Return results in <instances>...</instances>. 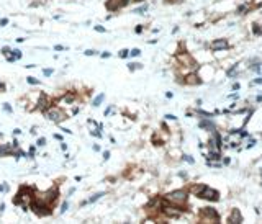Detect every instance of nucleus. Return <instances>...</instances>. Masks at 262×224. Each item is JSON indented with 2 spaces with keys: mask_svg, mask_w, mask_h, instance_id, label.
<instances>
[{
  "mask_svg": "<svg viewBox=\"0 0 262 224\" xmlns=\"http://www.w3.org/2000/svg\"><path fill=\"white\" fill-rule=\"evenodd\" d=\"M187 198H189V195H187L185 190H174V192L167 193L166 196H164V201H167L169 205H174V206H184L187 203Z\"/></svg>",
  "mask_w": 262,
  "mask_h": 224,
  "instance_id": "nucleus-1",
  "label": "nucleus"
},
{
  "mask_svg": "<svg viewBox=\"0 0 262 224\" xmlns=\"http://www.w3.org/2000/svg\"><path fill=\"white\" fill-rule=\"evenodd\" d=\"M44 114H46V118L49 119V121H53V123H59V124H61V121L66 119V114L59 110V108H56V106H49V108H46Z\"/></svg>",
  "mask_w": 262,
  "mask_h": 224,
  "instance_id": "nucleus-2",
  "label": "nucleus"
},
{
  "mask_svg": "<svg viewBox=\"0 0 262 224\" xmlns=\"http://www.w3.org/2000/svg\"><path fill=\"white\" fill-rule=\"evenodd\" d=\"M200 219L210 221V223H218V221H220V214L216 213L215 208H202V211H200Z\"/></svg>",
  "mask_w": 262,
  "mask_h": 224,
  "instance_id": "nucleus-3",
  "label": "nucleus"
},
{
  "mask_svg": "<svg viewBox=\"0 0 262 224\" xmlns=\"http://www.w3.org/2000/svg\"><path fill=\"white\" fill-rule=\"evenodd\" d=\"M162 213L166 214V218H171V219H177V218H180L184 210H180V206H174V205H162Z\"/></svg>",
  "mask_w": 262,
  "mask_h": 224,
  "instance_id": "nucleus-4",
  "label": "nucleus"
},
{
  "mask_svg": "<svg viewBox=\"0 0 262 224\" xmlns=\"http://www.w3.org/2000/svg\"><path fill=\"white\" fill-rule=\"evenodd\" d=\"M197 196L203 198V200H210V201H218V200H220V193H218L216 190H213V188H210V187L205 185V187L202 188V192H200Z\"/></svg>",
  "mask_w": 262,
  "mask_h": 224,
  "instance_id": "nucleus-5",
  "label": "nucleus"
},
{
  "mask_svg": "<svg viewBox=\"0 0 262 224\" xmlns=\"http://www.w3.org/2000/svg\"><path fill=\"white\" fill-rule=\"evenodd\" d=\"M130 2L131 0H108V2H107V8H108L110 12H116V10L123 8V7H126Z\"/></svg>",
  "mask_w": 262,
  "mask_h": 224,
  "instance_id": "nucleus-6",
  "label": "nucleus"
},
{
  "mask_svg": "<svg viewBox=\"0 0 262 224\" xmlns=\"http://www.w3.org/2000/svg\"><path fill=\"white\" fill-rule=\"evenodd\" d=\"M58 196H59V192H58V188H51V190H48V192L44 193V196L43 198H40V200H43L44 203H53V201H56L58 200Z\"/></svg>",
  "mask_w": 262,
  "mask_h": 224,
  "instance_id": "nucleus-7",
  "label": "nucleus"
},
{
  "mask_svg": "<svg viewBox=\"0 0 262 224\" xmlns=\"http://www.w3.org/2000/svg\"><path fill=\"white\" fill-rule=\"evenodd\" d=\"M228 46H229V44H228L226 39H215V41L210 44V48H211L213 52H218V51H221V49H226Z\"/></svg>",
  "mask_w": 262,
  "mask_h": 224,
  "instance_id": "nucleus-8",
  "label": "nucleus"
},
{
  "mask_svg": "<svg viewBox=\"0 0 262 224\" xmlns=\"http://www.w3.org/2000/svg\"><path fill=\"white\" fill-rule=\"evenodd\" d=\"M198 126L202 129H208V131H215V129H216V126H215V124H213V121L210 118H205V119H202V121H200L198 123Z\"/></svg>",
  "mask_w": 262,
  "mask_h": 224,
  "instance_id": "nucleus-9",
  "label": "nucleus"
},
{
  "mask_svg": "<svg viewBox=\"0 0 262 224\" xmlns=\"http://www.w3.org/2000/svg\"><path fill=\"white\" fill-rule=\"evenodd\" d=\"M184 82H185L187 85H198V83H202V80H200V77L197 74H189Z\"/></svg>",
  "mask_w": 262,
  "mask_h": 224,
  "instance_id": "nucleus-10",
  "label": "nucleus"
},
{
  "mask_svg": "<svg viewBox=\"0 0 262 224\" xmlns=\"http://www.w3.org/2000/svg\"><path fill=\"white\" fill-rule=\"evenodd\" d=\"M36 108H40V110H43V111H44L46 108H49V100H48V96L41 95V98L38 100V103H36Z\"/></svg>",
  "mask_w": 262,
  "mask_h": 224,
  "instance_id": "nucleus-11",
  "label": "nucleus"
},
{
  "mask_svg": "<svg viewBox=\"0 0 262 224\" xmlns=\"http://www.w3.org/2000/svg\"><path fill=\"white\" fill-rule=\"evenodd\" d=\"M102 196H105V193L102 192V193H95V195H92L89 200H85V201H82V206H85V205H92V203H95L97 200H100Z\"/></svg>",
  "mask_w": 262,
  "mask_h": 224,
  "instance_id": "nucleus-12",
  "label": "nucleus"
},
{
  "mask_svg": "<svg viewBox=\"0 0 262 224\" xmlns=\"http://www.w3.org/2000/svg\"><path fill=\"white\" fill-rule=\"evenodd\" d=\"M229 223H243V216L238 210H233V213L229 216Z\"/></svg>",
  "mask_w": 262,
  "mask_h": 224,
  "instance_id": "nucleus-13",
  "label": "nucleus"
},
{
  "mask_svg": "<svg viewBox=\"0 0 262 224\" xmlns=\"http://www.w3.org/2000/svg\"><path fill=\"white\" fill-rule=\"evenodd\" d=\"M207 157H208V160H220L221 159V154H220V151H216V149H210Z\"/></svg>",
  "mask_w": 262,
  "mask_h": 224,
  "instance_id": "nucleus-14",
  "label": "nucleus"
},
{
  "mask_svg": "<svg viewBox=\"0 0 262 224\" xmlns=\"http://www.w3.org/2000/svg\"><path fill=\"white\" fill-rule=\"evenodd\" d=\"M74 100H76V93H74V92H71V93H67V95L62 96V101L64 103H67V105L69 103H72Z\"/></svg>",
  "mask_w": 262,
  "mask_h": 224,
  "instance_id": "nucleus-15",
  "label": "nucleus"
},
{
  "mask_svg": "<svg viewBox=\"0 0 262 224\" xmlns=\"http://www.w3.org/2000/svg\"><path fill=\"white\" fill-rule=\"evenodd\" d=\"M103 98H105V93H100V95H97V96L94 98V101H92V106H95V108H97V106H100V103L103 101Z\"/></svg>",
  "mask_w": 262,
  "mask_h": 224,
  "instance_id": "nucleus-16",
  "label": "nucleus"
},
{
  "mask_svg": "<svg viewBox=\"0 0 262 224\" xmlns=\"http://www.w3.org/2000/svg\"><path fill=\"white\" fill-rule=\"evenodd\" d=\"M252 33L256 34V36H261V34H262V26H261V25H257V23H254V25H252Z\"/></svg>",
  "mask_w": 262,
  "mask_h": 224,
  "instance_id": "nucleus-17",
  "label": "nucleus"
},
{
  "mask_svg": "<svg viewBox=\"0 0 262 224\" xmlns=\"http://www.w3.org/2000/svg\"><path fill=\"white\" fill-rule=\"evenodd\" d=\"M146 10H148V5H141V7H138V8L133 10V13H136V15H143Z\"/></svg>",
  "mask_w": 262,
  "mask_h": 224,
  "instance_id": "nucleus-18",
  "label": "nucleus"
},
{
  "mask_svg": "<svg viewBox=\"0 0 262 224\" xmlns=\"http://www.w3.org/2000/svg\"><path fill=\"white\" fill-rule=\"evenodd\" d=\"M10 54L13 56L15 59H21V51H18V49H13V51H10Z\"/></svg>",
  "mask_w": 262,
  "mask_h": 224,
  "instance_id": "nucleus-19",
  "label": "nucleus"
},
{
  "mask_svg": "<svg viewBox=\"0 0 262 224\" xmlns=\"http://www.w3.org/2000/svg\"><path fill=\"white\" fill-rule=\"evenodd\" d=\"M35 156H36V147L31 146L30 147V152H28V159H35Z\"/></svg>",
  "mask_w": 262,
  "mask_h": 224,
  "instance_id": "nucleus-20",
  "label": "nucleus"
},
{
  "mask_svg": "<svg viewBox=\"0 0 262 224\" xmlns=\"http://www.w3.org/2000/svg\"><path fill=\"white\" fill-rule=\"evenodd\" d=\"M141 67H143V64H138V62H131V64L128 65L130 70H136V69H141Z\"/></svg>",
  "mask_w": 262,
  "mask_h": 224,
  "instance_id": "nucleus-21",
  "label": "nucleus"
},
{
  "mask_svg": "<svg viewBox=\"0 0 262 224\" xmlns=\"http://www.w3.org/2000/svg\"><path fill=\"white\" fill-rule=\"evenodd\" d=\"M130 56V51L128 49H121L120 52H118V57H121V59H125V57H128Z\"/></svg>",
  "mask_w": 262,
  "mask_h": 224,
  "instance_id": "nucleus-22",
  "label": "nucleus"
},
{
  "mask_svg": "<svg viewBox=\"0 0 262 224\" xmlns=\"http://www.w3.org/2000/svg\"><path fill=\"white\" fill-rule=\"evenodd\" d=\"M67 208H69V201L66 200V201H64L62 205H61V210H59V211H61V214H64V213L67 211Z\"/></svg>",
  "mask_w": 262,
  "mask_h": 224,
  "instance_id": "nucleus-23",
  "label": "nucleus"
},
{
  "mask_svg": "<svg viewBox=\"0 0 262 224\" xmlns=\"http://www.w3.org/2000/svg\"><path fill=\"white\" fill-rule=\"evenodd\" d=\"M139 54H141V51L138 49V48H134V49H131V51H130V56H131V57H138Z\"/></svg>",
  "mask_w": 262,
  "mask_h": 224,
  "instance_id": "nucleus-24",
  "label": "nucleus"
},
{
  "mask_svg": "<svg viewBox=\"0 0 262 224\" xmlns=\"http://www.w3.org/2000/svg\"><path fill=\"white\" fill-rule=\"evenodd\" d=\"M26 80H28V83H35V85H38V83H40V80H38V79H35V77H31V75H30V77H26Z\"/></svg>",
  "mask_w": 262,
  "mask_h": 224,
  "instance_id": "nucleus-25",
  "label": "nucleus"
},
{
  "mask_svg": "<svg viewBox=\"0 0 262 224\" xmlns=\"http://www.w3.org/2000/svg\"><path fill=\"white\" fill-rule=\"evenodd\" d=\"M3 192H8V183H2L0 185V193H3Z\"/></svg>",
  "mask_w": 262,
  "mask_h": 224,
  "instance_id": "nucleus-26",
  "label": "nucleus"
},
{
  "mask_svg": "<svg viewBox=\"0 0 262 224\" xmlns=\"http://www.w3.org/2000/svg\"><path fill=\"white\" fill-rule=\"evenodd\" d=\"M36 144H38V146H40V147L46 146V139H44V137H40V139H38V141H36Z\"/></svg>",
  "mask_w": 262,
  "mask_h": 224,
  "instance_id": "nucleus-27",
  "label": "nucleus"
},
{
  "mask_svg": "<svg viewBox=\"0 0 262 224\" xmlns=\"http://www.w3.org/2000/svg\"><path fill=\"white\" fill-rule=\"evenodd\" d=\"M182 159L185 160V162H189V164H193V162H195V160L192 159V157H190V156H187V154H185V156H182Z\"/></svg>",
  "mask_w": 262,
  "mask_h": 224,
  "instance_id": "nucleus-28",
  "label": "nucleus"
},
{
  "mask_svg": "<svg viewBox=\"0 0 262 224\" xmlns=\"http://www.w3.org/2000/svg\"><path fill=\"white\" fill-rule=\"evenodd\" d=\"M84 54H85V56H94V54H97V51H94V49H85V51H84Z\"/></svg>",
  "mask_w": 262,
  "mask_h": 224,
  "instance_id": "nucleus-29",
  "label": "nucleus"
},
{
  "mask_svg": "<svg viewBox=\"0 0 262 224\" xmlns=\"http://www.w3.org/2000/svg\"><path fill=\"white\" fill-rule=\"evenodd\" d=\"M43 74L46 77H49V75H53V69H43Z\"/></svg>",
  "mask_w": 262,
  "mask_h": 224,
  "instance_id": "nucleus-30",
  "label": "nucleus"
},
{
  "mask_svg": "<svg viewBox=\"0 0 262 224\" xmlns=\"http://www.w3.org/2000/svg\"><path fill=\"white\" fill-rule=\"evenodd\" d=\"M90 134H92V136H95V137H102V133H100L98 129H94V131H90Z\"/></svg>",
  "mask_w": 262,
  "mask_h": 224,
  "instance_id": "nucleus-31",
  "label": "nucleus"
},
{
  "mask_svg": "<svg viewBox=\"0 0 262 224\" xmlns=\"http://www.w3.org/2000/svg\"><path fill=\"white\" fill-rule=\"evenodd\" d=\"M66 49H67L66 46H61V44H56L54 46V51H66Z\"/></svg>",
  "mask_w": 262,
  "mask_h": 224,
  "instance_id": "nucleus-32",
  "label": "nucleus"
},
{
  "mask_svg": "<svg viewBox=\"0 0 262 224\" xmlns=\"http://www.w3.org/2000/svg\"><path fill=\"white\" fill-rule=\"evenodd\" d=\"M251 69H252V70H256V72H261V64H254V65H251Z\"/></svg>",
  "mask_w": 262,
  "mask_h": 224,
  "instance_id": "nucleus-33",
  "label": "nucleus"
},
{
  "mask_svg": "<svg viewBox=\"0 0 262 224\" xmlns=\"http://www.w3.org/2000/svg\"><path fill=\"white\" fill-rule=\"evenodd\" d=\"M3 110L8 111V113H12V111H13V110H12V106H10L8 103H3Z\"/></svg>",
  "mask_w": 262,
  "mask_h": 224,
  "instance_id": "nucleus-34",
  "label": "nucleus"
},
{
  "mask_svg": "<svg viewBox=\"0 0 262 224\" xmlns=\"http://www.w3.org/2000/svg\"><path fill=\"white\" fill-rule=\"evenodd\" d=\"M95 31H98V33H105L107 30H105L103 26H100V25H98V26H95Z\"/></svg>",
  "mask_w": 262,
  "mask_h": 224,
  "instance_id": "nucleus-35",
  "label": "nucleus"
},
{
  "mask_svg": "<svg viewBox=\"0 0 262 224\" xmlns=\"http://www.w3.org/2000/svg\"><path fill=\"white\" fill-rule=\"evenodd\" d=\"M254 146H256V141H254V139H251V141L247 142V146H246V147H247V149H251V147H254Z\"/></svg>",
  "mask_w": 262,
  "mask_h": 224,
  "instance_id": "nucleus-36",
  "label": "nucleus"
},
{
  "mask_svg": "<svg viewBox=\"0 0 262 224\" xmlns=\"http://www.w3.org/2000/svg\"><path fill=\"white\" fill-rule=\"evenodd\" d=\"M110 56H112V54H110L108 51H105V52H102V54H100V57H103V59H107V57H110Z\"/></svg>",
  "mask_w": 262,
  "mask_h": 224,
  "instance_id": "nucleus-37",
  "label": "nucleus"
},
{
  "mask_svg": "<svg viewBox=\"0 0 262 224\" xmlns=\"http://www.w3.org/2000/svg\"><path fill=\"white\" fill-rule=\"evenodd\" d=\"M234 72H236V65H233V67L228 70V75H234Z\"/></svg>",
  "mask_w": 262,
  "mask_h": 224,
  "instance_id": "nucleus-38",
  "label": "nucleus"
},
{
  "mask_svg": "<svg viewBox=\"0 0 262 224\" xmlns=\"http://www.w3.org/2000/svg\"><path fill=\"white\" fill-rule=\"evenodd\" d=\"M134 33H138V34H139V33H143V26H141V25H138V26L134 28Z\"/></svg>",
  "mask_w": 262,
  "mask_h": 224,
  "instance_id": "nucleus-39",
  "label": "nucleus"
},
{
  "mask_svg": "<svg viewBox=\"0 0 262 224\" xmlns=\"http://www.w3.org/2000/svg\"><path fill=\"white\" fill-rule=\"evenodd\" d=\"M252 83H256V85H262V77H257Z\"/></svg>",
  "mask_w": 262,
  "mask_h": 224,
  "instance_id": "nucleus-40",
  "label": "nucleus"
},
{
  "mask_svg": "<svg viewBox=\"0 0 262 224\" xmlns=\"http://www.w3.org/2000/svg\"><path fill=\"white\" fill-rule=\"evenodd\" d=\"M10 51H12L10 48H2V52H3V54H7V56L10 54Z\"/></svg>",
  "mask_w": 262,
  "mask_h": 224,
  "instance_id": "nucleus-41",
  "label": "nucleus"
},
{
  "mask_svg": "<svg viewBox=\"0 0 262 224\" xmlns=\"http://www.w3.org/2000/svg\"><path fill=\"white\" fill-rule=\"evenodd\" d=\"M108 159H110V152L105 151V152H103V160H108Z\"/></svg>",
  "mask_w": 262,
  "mask_h": 224,
  "instance_id": "nucleus-42",
  "label": "nucleus"
},
{
  "mask_svg": "<svg viewBox=\"0 0 262 224\" xmlns=\"http://www.w3.org/2000/svg\"><path fill=\"white\" fill-rule=\"evenodd\" d=\"M5 88H7V87H5V83H3V82H0V93H3Z\"/></svg>",
  "mask_w": 262,
  "mask_h": 224,
  "instance_id": "nucleus-43",
  "label": "nucleus"
},
{
  "mask_svg": "<svg viewBox=\"0 0 262 224\" xmlns=\"http://www.w3.org/2000/svg\"><path fill=\"white\" fill-rule=\"evenodd\" d=\"M239 88H241V85H239L238 82H236V83H233V90H239Z\"/></svg>",
  "mask_w": 262,
  "mask_h": 224,
  "instance_id": "nucleus-44",
  "label": "nucleus"
},
{
  "mask_svg": "<svg viewBox=\"0 0 262 224\" xmlns=\"http://www.w3.org/2000/svg\"><path fill=\"white\" fill-rule=\"evenodd\" d=\"M7 23H8V20H7V18H2V20H0V25H2V26H5Z\"/></svg>",
  "mask_w": 262,
  "mask_h": 224,
  "instance_id": "nucleus-45",
  "label": "nucleus"
},
{
  "mask_svg": "<svg viewBox=\"0 0 262 224\" xmlns=\"http://www.w3.org/2000/svg\"><path fill=\"white\" fill-rule=\"evenodd\" d=\"M164 118H166V119H177L175 116H174V114H166V116H164Z\"/></svg>",
  "mask_w": 262,
  "mask_h": 224,
  "instance_id": "nucleus-46",
  "label": "nucleus"
},
{
  "mask_svg": "<svg viewBox=\"0 0 262 224\" xmlns=\"http://www.w3.org/2000/svg\"><path fill=\"white\" fill-rule=\"evenodd\" d=\"M61 131H64V133H67V134H72V131L69 128H61Z\"/></svg>",
  "mask_w": 262,
  "mask_h": 224,
  "instance_id": "nucleus-47",
  "label": "nucleus"
},
{
  "mask_svg": "<svg viewBox=\"0 0 262 224\" xmlns=\"http://www.w3.org/2000/svg\"><path fill=\"white\" fill-rule=\"evenodd\" d=\"M13 134H15V136H18V134H21V129H20V128L13 129Z\"/></svg>",
  "mask_w": 262,
  "mask_h": 224,
  "instance_id": "nucleus-48",
  "label": "nucleus"
},
{
  "mask_svg": "<svg viewBox=\"0 0 262 224\" xmlns=\"http://www.w3.org/2000/svg\"><path fill=\"white\" fill-rule=\"evenodd\" d=\"M12 147H17V149L20 147V144H18V141H17V139H13V144H12Z\"/></svg>",
  "mask_w": 262,
  "mask_h": 224,
  "instance_id": "nucleus-49",
  "label": "nucleus"
},
{
  "mask_svg": "<svg viewBox=\"0 0 262 224\" xmlns=\"http://www.w3.org/2000/svg\"><path fill=\"white\" fill-rule=\"evenodd\" d=\"M92 149H94L95 152H100V146H98V144H94V147H92Z\"/></svg>",
  "mask_w": 262,
  "mask_h": 224,
  "instance_id": "nucleus-50",
  "label": "nucleus"
},
{
  "mask_svg": "<svg viewBox=\"0 0 262 224\" xmlns=\"http://www.w3.org/2000/svg\"><path fill=\"white\" fill-rule=\"evenodd\" d=\"M110 111H112V105H110L108 108H107V110H105V116H108V114H110Z\"/></svg>",
  "mask_w": 262,
  "mask_h": 224,
  "instance_id": "nucleus-51",
  "label": "nucleus"
},
{
  "mask_svg": "<svg viewBox=\"0 0 262 224\" xmlns=\"http://www.w3.org/2000/svg\"><path fill=\"white\" fill-rule=\"evenodd\" d=\"M54 139H58V141L62 142V136H61V134H54Z\"/></svg>",
  "mask_w": 262,
  "mask_h": 224,
  "instance_id": "nucleus-52",
  "label": "nucleus"
},
{
  "mask_svg": "<svg viewBox=\"0 0 262 224\" xmlns=\"http://www.w3.org/2000/svg\"><path fill=\"white\" fill-rule=\"evenodd\" d=\"M61 149L66 152V151H67V144H64V142H62V144H61Z\"/></svg>",
  "mask_w": 262,
  "mask_h": 224,
  "instance_id": "nucleus-53",
  "label": "nucleus"
},
{
  "mask_svg": "<svg viewBox=\"0 0 262 224\" xmlns=\"http://www.w3.org/2000/svg\"><path fill=\"white\" fill-rule=\"evenodd\" d=\"M5 211V203H0V213H3Z\"/></svg>",
  "mask_w": 262,
  "mask_h": 224,
  "instance_id": "nucleus-54",
  "label": "nucleus"
},
{
  "mask_svg": "<svg viewBox=\"0 0 262 224\" xmlns=\"http://www.w3.org/2000/svg\"><path fill=\"white\" fill-rule=\"evenodd\" d=\"M256 101H257V103H261V101H262V95H257V96H256Z\"/></svg>",
  "mask_w": 262,
  "mask_h": 224,
  "instance_id": "nucleus-55",
  "label": "nucleus"
},
{
  "mask_svg": "<svg viewBox=\"0 0 262 224\" xmlns=\"http://www.w3.org/2000/svg\"><path fill=\"white\" fill-rule=\"evenodd\" d=\"M74 192H76V188H71V190H69V192H67V195H69V196H71V195H72Z\"/></svg>",
  "mask_w": 262,
  "mask_h": 224,
  "instance_id": "nucleus-56",
  "label": "nucleus"
},
{
  "mask_svg": "<svg viewBox=\"0 0 262 224\" xmlns=\"http://www.w3.org/2000/svg\"><path fill=\"white\" fill-rule=\"evenodd\" d=\"M133 2H138V3H139V2H144V0H133Z\"/></svg>",
  "mask_w": 262,
  "mask_h": 224,
  "instance_id": "nucleus-57",
  "label": "nucleus"
},
{
  "mask_svg": "<svg viewBox=\"0 0 262 224\" xmlns=\"http://www.w3.org/2000/svg\"><path fill=\"white\" fill-rule=\"evenodd\" d=\"M0 137H2V134H0Z\"/></svg>",
  "mask_w": 262,
  "mask_h": 224,
  "instance_id": "nucleus-58",
  "label": "nucleus"
}]
</instances>
